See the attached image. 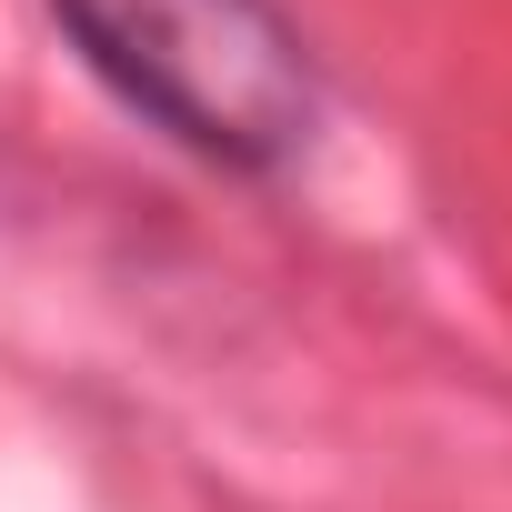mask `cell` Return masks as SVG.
<instances>
[{
    "instance_id": "6da1fadb",
    "label": "cell",
    "mask_w": 512,
    "mask_h": 512,
    "mask_svg": "<svg viewBox=\"0 0 512 512\" xmlns=\"http://www.w3.org/2000/svg\"><path fill=\"white\" fill-rule=\"evenodd\" d=\"M71 51L181 151L282 171L322 131V81L272 0H51Z\"/></svg>"
}]
</instances>
